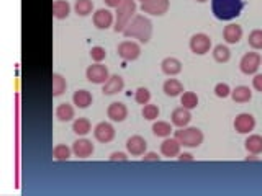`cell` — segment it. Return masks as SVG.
Here are the masks:
<instances>
[{
	"label": "cell",
	"mask_w": 262,
	"mask_h": 196,
	"mask_svg": "<svg viewBox=\"0 0 262 196\" xmlns=\"http://www.w3.org/2000/svg\"><path fill=\"white\" fill-rule=\"evenodd\" d=\"M211 49V38L205 33H197L190 40V51L197 56H205Z\"/></svg>",
	"instance_id": "7"
},
{
	"label": "cell",
	"mask_w": 262,
	"mask_h": 196,
	"mask_svg": "<svg viewBox=\"0 0 262 196\" xmlns=\"http://www.w3.org/2000/svg\"><path fill=\"white\" fill-rule=\"evenodd\" d=\"M231 92H233V90L229 88V85L228 84H223V82L218 84L216 87H215V95L218 98H228L231 95Z\"/></svg>",
	"instance_id": "38"
},
{
	"label": "cell",
	"mask_w": 262,
	"mask_h": 196,
	"mask_svg": "<svg viewBox=\"0 0 262 196\" xmlns=\"http://www.w3.org/2000/svg\"><path fill=\"white\" fill-rule=\"evenodd\" d=\"M179 160H182V162H192L193 160V156L192 154H179Z\"/></svg>",
	"instance_id": "43"
},
{
	"label": "cell",
	"mask_w": 262,
	"mask_h": 196,
	"mask_svg": "<svg viewBox=\"0 0 262 196\" xmlns=\"http://www.w3.org/2000/svg\"><path fill=\"white\" fill-rule=\"evenodd\" d=\"M123 88H125L123 77H120L117 74V76H110V78H108V80L103 84L102 92H103V95H117Z\"/></svg>",
	"instance_id": "16"
},
{
	"label": "cell",
	"mask_w": 262,
	"mask_h": 196,
	"mask_svg": "<svg viewBox=\"0 0 262 196\" xmlns=\"http://www.w3.org/2000/svg\"><path fill=\"white\" fill-rule=\"evenodd\" d=\"M246 150L249 152V154H254V156H259L262 154V136H259V134H252V136H249L246 139Z\"/></svg>",
	"instance_id": "25"
},
{
	"label": "cell",
	"mask_w": 262,
	"mask_h": 196,
	"mask_svg": "<svg viewBox=\"0 0 262 196\" xmlns=\"http://www.w3.org/2000/svg\"><path fill=\"white\" fill-rule=\"evenodd\" d=\"M71 154H72V149H69V147L64 146V144H58L53 149V158H54V160H58V162L69 160Z\"/></svg>",
	"instance_id": "30"
},
{
	"label": "cell",
	"mask_w": 262,
	"mask_h": 196,
	"mask_svg": "<svg viewBox=\"0 0 262 196\" xmlns=\"http://www.w3.org/2000/svg\"><path fill=\"white\" fill-rule=\"evenodd\" d=\"M231 98H233L234 103H249L252 100V92L246 85H239L231 92Z\"/></svg>",
	"instance_id": "23"
},
{
	"label": "cell",
	"mask_w": 262,
	"mask_h": 196,
	"mask_svg": "<svg viewBox=\"0 0 262 196\" xmlns=\"http://www.w3.org/2000/svg\"><path fill=\"white\" fill-rule=\"evenodd\" d=\"M85 77L90 84H95V85H103L108 78H110V74H108V69L105 66L102 64H94V66H89L87 70H85Z\"/></svg>",
	"instance_id": "6"
},
{
	"label": "cell",
	"mask_w": 262,
	"mask_h": 196,
	"mask_svg": "<svg viewBox=\"0 0 262 196\" xmlns=\"http://www.w3.org/2000/svg\"><path fill=\"white\" fill-rule=\"evenodd\" d=\"M92 22H94V24L99 30H107V28H110L113 24V14L110 10L100 8V10H97L94 14Z\"/></svg>",
	"instance_id": "15"
},
{
	"label": "cell",
	"mask_w": 262,
	"mask_h": 196,
	"mask_svg": "<svg viewBox=\"0 0 262 196\" xmlns=\"http://www.w3.org/2000/svg\"><path fill=\"white\" fill-rule=\"evenodd\" d=\"M107 116H108V120L113 121V122H121V121H125L128 118V108H126L125 103L115 102V103H112L110 106H108Z\"/></svg>",
	"instance_id": "14"
},
{
	"label": "cell",
	"mask_w": 262,
	"mask_h": 196,
	"mask_svg": "<svg viewBox=\"0 0 262 196\" xmlns=\"http://www.w3.org/2000/svg\"><path fill=\"white\" fill-rule=\"evenodd\" d=\"M152 132H154V136H157V138L166 139L170 136V132H172V126L166 121H157L152 124Z\"/></svg>",
	"instance_id": "31"
},
{
	"label": "cell",
	"mask_w": 262,
	"mask_h": 196,
	"mask_svg": "<svg viewBox=\"0 0 262 196\" xmlns=\"http://www.w3.org/2000/svg\"><path fill=\"white\" fill-rule=\"evenodd\" d=\"M162 90L167 96L175 98V96H180L182 94H184V85H182V82H179L177 78H169V80L164 82Z\"/></svg>",
	"instance_id": "21"
},
{
	"label": "cell",
	"mask_w": 262,
	"mask_h": 196,
	"mask_svg": "<svg viewBox=\"0 0 262 196\" xmlns=\"http://www.w3.org/2000/svg\"><path fill=\"white\" fill-rule=\"evenodd\" d=\"M159 106L157 105H144V108H143V118L144 120H148V121H154V120H157L159 118Z\"/></svg>",
	"instance_id": "34"
},
{
	"label": "cell",
	"mask_w": 262,
	"mask_h": 196,
	"mask_svg": "<svg viewBox=\"0 0 262 196\" xmlns=\"http://www.w3.org/2000/svg\"><path fill=\"white\" fill-rule=\"evenodd\" d=\"M72 103L81 108V110H85L92 105V95H90V92L87 90H77L74 92V95H72Z\"/></svg>",
	"instance_id": "22"
},
{
	"label": "cell",
	"mask_w": 262,
	"mask_h": 196,
	"mask_svg": "<svg viewBox=\"0 0 262 196\" xmlns=\"http://www.w3.org/2000/svg\"><path fill=\"white\" fill-rule=\"evenodd\" d=\"M71 14V5L66 0H56L53 4V15L58 20H66Z\"/></svg>",
	"instance_id": "24"
},
{
	"label": "cell",
	"mask_w": 262,
	"mask_h": 196,
	"mask_svg": "<svg viewBox=\"0 0 262 196\" xmlns=\"http://www.w3.org/2000/svg\"><path fill=\"white\" fill-rule=\"evenodd\" d=\"M255 128V118L249 113H241L234 120V130L239 134H251Z\"/></svg>",
	"instance_id": "11"
},
{
	"label": "cell",
	"mask_w": 262,
	"mask_h": 196,
	"mask_svg": "<svg viewBox=\"0 0 262 196\" xmlns=\"http://www.w3.org/2000/svg\"><path fill=\"white\" fill-rule=\"evenodd\" d=\"M94 10V2L92 0H76L74 4V12L79 16H87L92 14Z\"/></svg>",
	"instance_id": "29"
},
{
	"label": "cell",
	"mask_w": 262,
	"mask_h": 196,
	"mask_svg": "<svg viewBox=\"0 0 262 196\" xmlns=\"http://www.w3.org/2000/svg\"><path fill=\"white\" fill-rule=\"evenodd\" d=\"M66 78L59 74H53L51 77V90H53V96H61L66 92Z\"/></svg>",
	"instance_id": "28"
},
{
	"label": "cell",
	"mask_w": 262,
	"mask_h": 196,
	"mask_svg": "<svg viewBox=\"0 0 262 196\" xmlns=\"http://www.w3.org/2000/svg\"><path fill=\"white\" fill-rule=\"evenodd\" d=\"M90 58H92L94 62L100 64L102 60H105L107 58V51L103 49L102 46H94L92 49H90Z\"/></svg>",
	"instance_id": "37"
},
{
	"label": "cell",
	"mask_w": 262,
	"mask_h": 196,
	"mask_svg": "<svg viewBox=\"0 0 262 196\" xmlns=\"http://www.w3.org/2000/svg\"><path fill=\"white\" fill-rule=\"evenodd\" d=\"M136 2L135 0H121L120 7L117 8V18H115V32L123 33V30L128 26L136 15Z\"/></svg>",
	"instance_id": "3"
},
{
	"label": "cell",
	"mask_w": 262,
	"mask_h": 196,
	"mask_svg": "<svg viewBox=\"0 0 262 196\" xmlns=\"http://www.w3.org/2000/svg\"><path fill=\"white\" fill-rule=\"evenodd\" d=\"M117 52L123 60H136L141 56V46L135 41H123L118 44Z\"/></svg>",
	"instance_id": "8"
},
{
	"label": "cell",
	"mask_w": 262,
	"mask_h": 196,
	"mask_svg": "<svg viewBox=\"0 0 262 196\" xmlns=\"http://www.w3.org/2000/svg\"><path fill=\"white\" fill-rule=\"evenodd\" d=\"M262 66V59L259 52H247L242 56L239 62V69L244 76H255L259 70V67Z\"/></svg>",
	"instance_id": "5"
},
{
	"label": "cell",
	"mask_w": 262,
	"mask_h": 196,
	"mask_svg": "<svg viewBox=\"0 0 262 196\" xmlns=\"http://www.w3.org/2000/svg\"><path fill=\"white\" fill-rule=\"evenodd\" d=\"M161 157L156 154V152H148V154H144L143 157V162H159Z\"/></svg>",
	"instance_id": "41"
},
{
	"label": "cell",
	"mask_w": 262,
	"mask_h": 196,
	"mask_svg": "<svg viewBox=\"0 0 262 196\" xmlns=\"http://www.w3.org/2000/svg\"><path fill=\"white\" fill-rule=\"evenodd\" d=\"M110 160L112 162H126L128 160V157H126V154H123V152H113V154L110 156Z\"/></svg>",
	"instance_id": "40"
},
{
	"label": "cell",
	"mask_w": 262,
	"mask_h": 196,
	"mask_svg": "<svg viewBox=\"0 0 262 196\" xmlns=\"http://www.w3.org/2000/svg\"><path fill=\"white\" fill-rule=\"evenodd\" d=\"M175 139L184 147L195 149V147L202 146L205 136L198 128H179V131H175Z\"/></svg>",
	"instance_id": "4"
},
{
	"label": "cell",
	"mask_w": 262,
	"mask_h": 196,
	"mask_svg": "<svg viewBox=\"0 0 262 196\" xmlns=\"http://www.w3.org/2000/svg\"><path fill=\"white\" fill-rule=\"evenodd\" d=\"M146 149H148V142H146V139L141 136H131L126 140V150H128V154L133 157L144 156Z\"/></svg>",
	"instance_id": "12"
},
{
	"label": "cell",
	"mask_w": 262,
	"mask_h": 196,
	"mask_svg": "<svg viewBox=\"0 0 262 196\" xmlns=\"http://www.w3.org/2000/svg\"><path fill=\"white\" fill-rule=\"evenodd\" d=\"M170 121H172V124L177 126V128H187L192 121L190 110H187L184 106L175 108L172 112V116H170Z\"/></svg>",
	"instance_id": "17"
},
{
	"label": "cell",
	"mask_w": 262,
	"mask_h": 196,
	"mask_svg": "<svg viewBox=\"0 0 262 196\" xmlns=\"http://www.w3.org/2000/svg\"><path fill=\"white\" fill-rule=\"evenodd\" d=\"M143 14L152 16H162L169 10V0H148L146 4H141Z\"/></svg>",
	"instance_id": "9"
},
{
	"label": "cell",
	"mask_w": 262,
	"mask_h": 196,
	"mask_svg": "<svg viewBox=\"0 0 262 196\" xmlns=\"http://www.w3.org/2000/svg\"><path fill=\"white\" fill-rule=\"evenodd\" d=\"M161 69H162L164 74H166V76L174 77V76H177V74L182 72V62L175 58H166L161 62Z\"/></svg>",
	"instance_id": "19"
},
{
	"label": "cell",
	"mask_w": 262,
	"mask_h": 196,
	"mask_svg": "<svg viewBox=\"0 0 262 196\" xmlns=\"http://www.w3.org/2000/svg\"><path fill=\"white\" fill-rule=\"evenodd\" d=\"M56 118L61 122L72 121V118H74V106L69 105V103H61V105L56 108Z\"/></svg>",
	"instance_id": "26"
},
{
	"label": "cell",
	"mask_w": 262,
	"mask_h": 196,
	"mask_svg": "<svg viewBox=\"0 0 262 196\" xmlns=\"http://www.w3.org/2000/svg\"><path fill=\"white\" fill-rule=\"evenodd\" d=\"M197 2H198V4H205V2H206V0H197Z\"/></svg>",
	"instance_id": "44"
},
{
	"label": "cell",
	"mask_w": 262,
	"mask_h": 196,
	"mask_svg": "<svg viewBox=\"0 0 262 196\" xmlns=\"http://www.w3.org/2000/svg\"><path fill=\"white\" fill-rule=\"evenodd\" d=\"M180 147H182V144H180L175 138H174V139L166 138V139H164V142L161 144V154H162L164 157H167V158L179 157V154H180Z\"/></svg>",
	"instance_id": "18"
},
{
	"label": "cell",
	"mask_w": 262,
	"mask_h": 196,
	"mask_svg": "<svg viewBox=\"0 0 262 196\" xmlns=\"http://www.w3.org/2000/svg\"><path fill=\"white\" fill-rule=\"evenodd\" d=\"M90 131H92V124L87 118H79L72 122V132L77 136H87Z\"/></svg>",
	"instance_id": "27"
},
{
	"label": "cell",
	"mask_w": 262,
	"mask_h": 196,
	"mask_svg": "<svg viewBox=\"0 0 262 196\" xmlns=\"http://www.w3.org/2000/svg\"><path fill=\"white\" fill-rule=\"evenodd\" d=\"M123 34L125 38L128 40H138L139 42H146L151 41V36H152V23L149 18H146L143 15H136L133 20L128 23V26L123 30Z\"/></svg>",
	"instance_id": "1"
},
{
	"label": "cell",
	"mask_w": 262,
	"mask_h": 196,
	"mask_svg": "<svg viewBox=\"0 0 262 196\" xmlns=\"http://www.w3.org/2000/svg\"><path fill=\"white\" fill-rule=\"evenodd\" d=\"M213 59H215L216 62H220V64L228 62V60L231 59V51L226 46L218 44V46H215V49H213Z\"/></svg>",
	"instance_id": "32"
},
{
	"label": "cell",
	"mask_w": 262,
	"mask_h": 196,
	"mask_svg": "<svg viewBox=\"0 0 262 196\" xmlns=\"http://www.w3.org/2000/svg\"><path fill=\"white\" fill-rule=\"evenodd\" d=\"M139 2H141V4H146V2H148V0H139Z\"/></svg>",
	"instance_id": "45"
},
{
	"label": "cell",
	"mask_w": 262,
	"mask_h": 196,
	"mask_svg": "<svg viewBox=\"0 0 262 196\" xmlns=\"http://www.w3.org/2000/svg\"><path fill=\"white\" fill-rule=\"evenodd\" d=\"M252 87L255 92H260L262 94V74H255L252 78Z\"/></svg>",
	"instance_id": "39"
},
{
	"label": "cell",
	"mask_w": 262,
	"mask_h": 196,
	"mask_svg": "<svg viewBox=\"0 0 262 196\" xmlns=\"http://www.w3.org/2000/svg\"><path fill=\"white\" fill-rule=\"evenodd\" d=\"M249 46L255 51L262 49V30H254V32L249 33Z\"/></svg>",
	"instance_id": "35"
},
{
	"label": "cell",
	"mask_w": 262,
	"mask_h": 196,
	"mask_svg": "<svg viewBox=\"0 0 262 196\" xmlns=\"http://www.w3.org/2000/svg\"><path fill=\"white\" fill-rule=\"evenodd\" d=\"M244 10V0H211V12L218 20L231 22Z\"/></svg>",
	"instance_id": "2"
},
{
	"label": "cell",
	"mask_w": 262,
	"mask_h": 196,
	"mask_svg": "<svg viewBox=\"0 0 262 196\" xmlns=\"http://www.w3.org/2000/svg\"><path fill=\"white\" fill-rule=\"evenodd\" d=\"M72 154H74L77 158H89L94 154L95 147L90 142L89 139H77L74 144H72Z\"/></svg>",
	"instance_id": "13"
},
{
	"label": "cell",
	"mask_w": 262,
	"mask_h": 196,
	"mask_svg": "<svg viewBox=\"0 0 262 196\" xmlns=\"http://www.w3.org/2000/svg\"><path fill=\"white\" fill-rule=\"evenodd\" d=\"M180 105L187 110H193L198 106V96L193 92H185L180 95Z\"/></svg>",
	"instance_id": "33"
},
{
	"label": "cell",
	"mask_w": 262,
	"mask_h": 196,
	"mask_svg": "<svg viewBox=\"0 0 262 196\" xmlns=\"http://www.w3.org/2000/svg\"><path fill=\"white\" fill-rule=\"evenodd\" d=\"M94 138L95 140H99L102 144H108L115 139V128L110 124V122H99L94 128Z\"/></svg>",
	"instance_id": "10"
},
{
	"label": "cell",
	"mask_w": 262,
	"mask_h": 196,
	"mask_svg": "<svg viewBox=\"0 0 262 196\" xmlns=\"http://www.w3.org/2000/svg\"><path fill=\"white\" fill-rule=\"evenodd\" d=\"M151 100V92L146 87H139L135 94V102L138 105H148Z\"/></svg>",
	"instance_id": "36"
},
{
	"label": "cell",
	"mask_w": 262,
	"mask_h": 196,
	"mask_svg": "<svg viewBox=\"0 0 262 196\" xmlns=\"http://www.w3.org/2000/svg\"><path fill=\"white\" fill-rule=\"evenodd\" d=\"M223 38L228 44H237L242 38V28L239 24H228L223 32Z\"/></svg>",
	"instance_id": "20"
},
{
	"label": "cell",
	"mask_w": 262,
	"mask_h": 196,
	"mask_svg": "<svg viewBox=\"0 0 262 196\" xmlns=\"http://www.w3.org/2000/svg\"><path fill=\"white\" fill-rule=\"evenodd\" d=\"M103 2H105L107 7H110V8H118L120 4H121V0H103Z\"/></svg>",
	"instance_id": "42"
}]
</instances>
